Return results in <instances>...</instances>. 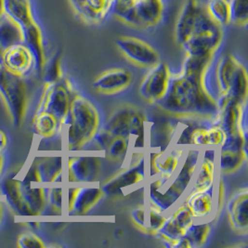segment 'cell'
<instances>
[{
    "instance_id": "6da1fadb",
    "label": "cell",
    "mask_w": 248,
    "mask_h": 248,
    "mask_svg": "<svg viewBox=\"0 0 248 248\" xmlns=\"http://www.w3.org/2000/svg\"><path fill=\"white\" fill-rule=\"evenodd\" d=\"M202 81L182 73L171 74L168 90L155 104L164 112L176 116L214 120L219 109L217 101L203 89Z\"/></svg>"
},
{
    "instance_id": "7a4b0ae2",
    "label": "cell",
    "mask_w": 248,
    "mask_h": 248,
    "mask_svg": "<svg viewBox=\"0 0 248 248\" xmlns=\"http://www.w3.org/2000/svg\"><path fill=\"white\" fill-rule=\"evenodd\" d=\"M201 150L197 147L188 149L183 155L179 170L165 186L158 178L150 183L148 188L149 203L165 213L176 205L192 184L201 158Z\"/></svg>"
},
{
    "instance_id": "3957f363",
    "label": "cell",
    "mask_w": 248,
    "mask_h": 248,
    "mask_svg": "<svg viewBox=\"0 0 248 248\" xmlns=\"http://www.w3.org/2000/svg\"><path fill=\"white\" fill-rule=\"evenodd\" d=\"M100 113L86 97L76 94L72 97L67 114L60 125L70 150H78L89 142L100 128Z\"/></svg>"
},
{
    "instance_id": "277c9868",
    "label": "cell",
    "mask_w": 248,
    "mask_h": 248,
    "mask_svg": "<svg viewBox=\"0 0 248 248\" xmlns=\"http://www.w3.org/2000/svg\"><path fill=\"white\" fill-rule=\"evenodd\" d=\"M113 137L128 139L136 149L145 145V115L134 106L124 105L114 111L103 126Z\"/></svg>"
},
{
    "instance_id": "5b68a950",
    "label": "cell",
    "mask_w": 248,
    "mask_h": 248,
    "mask_svg": "<svg viewBox=\"0 0 248 248\" xmlns=\"http://www.w3.org/2000/svg\"><path fill=\"white\" fill-rule=\"evenodd\" d=\"M222 37L221 26L215 23L204 12L192 34L181 46L186 55L214 56L222 41Z\"/></svg>"
},
{
    "instance_id": "8992f818",
    "label": "cell",
    "mask_w": 248,
    "mask_h": 248,
    "mask_svg": "<svg viewBox=\"0 0 248 248\" xmlns=\"http://www.w3.org/2000/svg\"><path fill=\"white\" fill-rule=\"evenodd\" d=\"M147 176L148 161L145 155H141L130 167L115 173L113 177L101 185V187L104 195L111 197L120 196L124 190L141 184L146 180Z\"/></svg>"
},
{
    "instance_id": "52a82bcc",
    "label": "cell",
    "mask_w": 248,
    "mask_h": 248,
    "mask_svg": "<svg viewBox=\"0 0 248 248\" xmlns=\"http://www.w3.org/2000/svg\"><path fill=\"white\" fill-rule=\"evenodd\" d=\"M115 45L123 56L140 67L151 68L160 62L157 51L145 41L137 37H117Z\"/></svg>"
},
{
    "instance_id": "ba28073f",
    "label": "cell",
    "mask_w": 248,
    "mask_h": 248,
    "mask_svg": "<svg viewBox=\"0 0 248 248\" xmlns=\"http://www.w3.org/2000/svg\"><path fill=\"white\" fill-rule=\"evenodd\" d=\"M102 172V160L96 155H79L69 157L66 166V179L73 184L97 183Z\"/></svg>"
},
{
    "instance_id": "9c48e42d",
    "label": "cell",
    "mask_w": 248,
    "mask_h": 248,
    "mask_svg": "<svg viewBox=\"0 0 248 248\" xmlns=\"http://www.w3.org/2000/svg\"><path fill=\"white\" fill-rule=\"evenodd\" d=\"M170 77V67L166 62H159L152 66L140 85V97L145 102L155 104L164 97L168 90Z\"/></svg>"
},
{
    "instance_id": "30bf717a",
    "label": "cell",
    "mask_w": 248,
    "mask_h": 248,
    "mask_svg": "<svg viewBox=\"0 0 248 248\" xmlns=\"http://www.w3.org/2000/svg\"><path fill=\"white\" fill-rule=\"evenodd\" d=\"M104 193L97 183L69 187L65 206L70 214L85 215L100 202Z\"/></svg>"
},
{
    "instance_id": "8fae6325",
    "label": "cell",
    "mask_w": 248,
    "mask_h": 248,
    "mask_svg": "<svg viewBox=\"0 0 248 248\" xmlns=\"http://www.w3.org/2000/svg\"><path fill=\"white\" fill-rule=\"evenodd\" d=\"M46 89L37 110L53 115L60 125L66 116L71 103V91L65 85L60 83H46Z\"/></svg>"
},
{
    "instance_id": "7c38bea8",
    "label": "cell",
    "mask_w": 248,
    "mask_h": 248,
    "mask_svg": "<svg viewBox=\"0 0 248 248\" xmlns=\"http://www.w3.org/2000/svg\"><path fill=\"white\" fill-rule=\"evenodd\" d=\"M184 154V149L178 146L169 153L152 154L148 162V174L153 170L165 186L179 170Z\"/></svg>"
},
{
    "instance_id": "4fadbf2b",
    "label": "cell",
    "mask_w": 248,
    "mask_h": 248,
    "mask_svg": "<svg viewBox=\"0 0 248 248\" xmlns=\"http://www.w3.org/2000/svg\"><path fill=\"white\" fill-rule=\"evenodd\" d=\"M2 65L10 74L21 78L34 66V56L23 43L12 46L3 50Z\"/></svg>"
},
{
    "instance_id": "5bb4252c",
    "label": "cell",
    "mask_w": 248,
    "mask_h": 248,
    "mask_svg": "<svg viewBox=\"0 0 248 248\" xmlns=\"http://www.w3.org/2000/svg\"><path fill=\"white\" fill-rule=\"evenodd\" d=\"M204 12L205 9H203L198 0H186L184 2L174 30L177 44L182 45L191 35Z\"/></svg>"
},
{
    "instance_id": "9a60e30c",
    "label": "cell",
    "mask_w": 248,
    "mask_h": 248,
    "mask_svg": "<svg viewBox=\"0 0 248 248\" xmlns=\"http://www.w3.org/2000/svg\"><path fill=\"white\" fill-rule=\"evenodd\" d=\"M132 82V74L124 68H114L102 73L92 83V87L101 94H116L125 90Z\"/></svg>"
},
{
    "instance_id": "2e32d148",
    "label": "cell",
    "mask_w": 248,
    "mask_h": 248,
    "mask_svg": "<svg viewBox=\"0 0 248 248\" xmlns=\"http://www.w3.org/2000/svg\"><path fill=\"white\" fill-rule=\"evenodd\" d=\"M226 210L230 223L238 232H247L248 229V188L239 189L229 199Z\"/></svg>"
},
{
    "instance_id": "e0dca14e",
    "label": "cell",
    "mask_w": 248,
    "mask_h": 248,
    "mask_svg": "<svg viewBox=\"0 0 248 248\" xmlns=\"http://www.w3.org/2000/svg\"><path fill=\"white\" fill-rule=\"evenodd\" d=\"M79 17L86 23L103 22L110 11L113 0H76L70 1Z\"/></svg>"
},
{
    "instance_id": "ac0fdd59",
    "label": "cell",
    "mask_w": 248,
    "mask_h": 248,
    "mask_svg": "<svg viewBox=\"0 0 248 248\" xmlns=\"http://www.w3.org/2000/svg\"><path fill=\"white\" fill-rule=\"evenodd\" d=\"M184 202L190 207L196 220H204L216 211L214 187L203 192H190Z\"/></svg>"
},
{
    "instance_id": "d6986e66",
    "label": "cell",
    "mask_w": 248,
    "mask_h": 248,
    "mask_svg": "<svg viewBox=\"0 0 248 248\" xmlns=\"http://www.w3.org/2000/svg\"><path fill=\"white\" fill-rule=\"evenodd\" d=\"M240 63L236 58L230 53H224L219 57L214 69L218 95L227 93Z\"/></svg>"
},
{
    "instance_id": "ffe728a7",
    "label": "cell",
    "mask_w": 248,
    "mask_h": 248,
    "mask_svg": "<svg viewBox=\"0 0 248 248\" xmlns=\"http://www.w3.org/2000/svg\"><path fill=\"white\" fill-rule=\"evenodd\" d=\"M245 104H240L233 100H230L219 110L214 120L217 122V125L222 129L225 135L239 130L240 119Z\"/></svg>"
},
{
    "instance_id": "44dd1931",
    "label": "cell",
    "mask_w": 248,
    "mask_h": 248,
    "mask_svg": "<svg viewBox=\"0 0 248 248\" xmlns=\"http://www.w3.org/2000/svg\"><path fill=\"white\" fill-rule=\"evenodd\" d=\"M4 12L16 23L22 30L35 22L30 0H3Z\"/></svg>"
},
{
    "instance_id": "7402d4cb",
    "label": "cell",
    "mask_w": 248,
    "mask_h": 248,
    "mask_svg": "<svg viewBox=\"0 0 248 248\" xmlns=\"http://www.w3.org/2000/svg\"><path fill=\"white\" fill-rule=\"evenodd\" d=\"M216 160L201 156L191 184V192H203L214 187Z\"/></svg>"
},
{
    "instance_id": "603a6c76",
    "label": "cell",
    "mask_w": 248,
    "mask_h": 248,
    "mask_svg": "<svg viewBox=\"0 0 248 248\" xmlns=\"http://www.w3.org/2000/svg\"><path fill=\"white\" fill-rule=\"evenodd\" d=\"M163 1L139 0L136 5V13L141 27L156 25L162 19Z\"/></svg>"
},
{
    "instance_id": "cb8c5ba5",
    "label": "cell",
    "mask_w": 248,
    "mask_h": 248,
    "mask_svg": "<svg viewBox=\"0 0 248 248\" xmlns=\"http://www.w3.org/2000/svg\"><path fill=\"white\" fill-rule=\"evenodd\" d=\"M23 43V34L22 28L15 23L7 14L0 17V47L2 50Z\"/></svg>"
},
{
    "instance_id": "d4e9b609",
    "label": "cell",
    "mask_w": 248,
    "mask_h": 248,
    "mask_svg": "<svg viewBox=\"0 0 248 248\" xmlns=\"http://www.w3.org/2000/svg\"><path fill=\"white\" fill-rule=\"evenodd\" d=\"M248 73L245 66L240 63L227 93L221 95H225L229 100H233L240 104H245L248 100Z\"/></svg>"
},
{
    "instance_id": "484cf974",
    "label": "cell",
    "mask_w": 248,
    "mask_h": 248,
    "mask_svg": "<svg viewBox=\"0 0 248 248\" xmlns=\"http://www.w3.org/2000/svg\"><path fill=\"white\" fill-rule=\"evenodd\" d=\"M139 0H113L112 11L113 14L124 23L141 27L136 13V5Z\"/></svg>"
},
{
    "instance_id": "4316f807",
    "label": "cell",
    "mask_w": 248,
    "mask_h": 248,
    "mask_svg": "<svg viewBox=\"0 0 248 248\" xmlns=\"http://www.w3.org/2000/svg\"><path fill=\"white\" fill-rule=\"evenodd\" d=\"M213 56H192L186 55L182 64V74L188 77L203 79L207 68L210 66Z\"/></svg>"
},
{
    "instance_id": "83f0119b",
    "label": "cell",
    "mask_w": 248,
    "mask_h": 248,
    "mask_svg": "<svg viewBox=\"0 0 248 248\" xmlns=\"http://www.w3.org/2000/svg\"><path fill=\"white\" fill-rule=\"evenodd\" d=\"M218 167L222 174H232L242 168L248 159V152L219 151Z\"/></svg>"
},
{
    "instance_id": "f1b7e54d",
    "label": "cell",
    "mask_w": 248,
    "mask_h": 248,
    "mask_svg": "<svg viewBox=\"0 0 248 248\" xmlns=\"http://www.w3.org/2000/svg\"><path fill=\"white\" fill-rule=\"evenodd\" d=\"M211 233V227L203 220H194L185 232L191 248H202L207 242Z\"/></svg>"
},
{
    "instance_id": "f546056e",
    "label": "cell",
    "mask_w": 248,
    "mask_h": 248,
    "mask_svg": "<svg viewBox=\"0 0 248 248\" xmlns=\"http://www.w3.org/2000/svg\"><path fill=\"white\" fill-rule=\"evenodd\" d=\"M36 170L42 183H52L56 176L64 171L62 158H46L37 165Z\"/></svg>"
},
{
    "instance_id": "4dcf8cb0",
    "label": "cell",
    "mask_w": 248,
    "mask_h": 248,
    "mask_svg": "<svg viewBox=\"0 0 248 248\" xmlns=\"http://www.w3.org/2000/svg\"><path fill=\"white\" fill-rule=\"evenodd\" d=\"M205 12L219 26H228L231 24L229 0H207Z\"/></svg>"
},
{
    "instance_id": "1f68e13d",
    "label": "cell",
    "mask_w": 248,
    "mask_h": 248,
    "mask_svg": "<svg viewBox=\"0 0 248 248\" xmlns=\"http://www.w3.org/2000/svg\"><path fill=\"white\" fill-rule=\"evenodd\" d=\"M34 128L39 135L52 137L60 128V123L56 118L46 112L36 113L34 120Z\"/></svg>"
},
{
    "instance_id": "d6a6232c",
    "label": "cell",
    "mask_w": 248,
    "mask_h": 248,
    "mask_svg": "<svg viewBox=\"0 0 248 248\" xmlns=\"http://www.w3.org/2000/svg\"><path fill=\"white\" fill-rule=\"evenodd\" d=\"M167 215L165 212L159 210L151 203L146 204V214H145V230L147 234L156 235L159 230L164 224Z\"/></svg>"
},
{
    "instance_id": "836d02e7",
    "label": "cell",
    "mask_w": 248,
    "mask_h": 248,
    "mask_svg": "<svg viewBox=\"0 0 248 248\" xmlns=\"http://www.w3.org/2000/svg\"><path fill=\"white\" fill-rule=\"evenodd\" d=\"M130 140L123 137H114L109 146L104 151L106 157L115 162L124 160L130 146Z\"/></svg>"
},
{
    "instance_id": "e575fe53",
    "label": "cell",
    "mask_w": 248,
    "mask_h": 248,
    "mask_svg": "<svg viewBox=\"0 0 248 248\" xmlns=\"http://www.w3.org/2000/svg\"><path fill=\"white\" fill-rule=\"evenodd\" d=\"M231 23L246 26L248 23V0H229Z\"/></svg>"
},
{
    "instance_id": "d590c367",
    "label": "cell",
    "mask_w": 248,
    "mask_h": 248,
    "mask_svg": "<svg viewBox=\"0 0 248 248\" xmlns=\"http://www.w3.org/2000/svg\"><path fill=\"white\" fill-rule=\"evenodd\" d=\"M248 139L243 135V133L238 130L235 132L226 134L225 138L218 147L219 151H229V152H248Z\"/></svg>"
},
{
    "instance_id": "8d00e7d4",
    "label": "cell",
    "mask_w": 248,
    "mask_h": 248,
    "mask_svg": "<svg viewBox=\"0 0 248 248\" xmlns=\"http://www.w3.org/2000/svg\"><path fill=\"white\" fill-rule=\"evenodd\" d=\"M51 184L53 185L46 188V203H48L53 210L62 212L65 206L63 186H62V183Z\"/></svg>"
},
{
    "instance_id": "74e56055",
    "label": "cell",
    "mask_w": 248,
    "mask_h": 248,
    "mask_svg": "<svg viewBox=\"0 0 248 248\" xmlns=\"http://www.w3.org/2000/svg\"><path fill=\"white\" fill-rule=\"evenodd\" d=\"M170 215L178 223V225L182 228L185 232L195 220L190 207L185 202L180 203Z\"/></svg>"
},
{
    "instance_id": "f35d334b",
    "label": "cell",
    "mask_w": 248,
    "mask_h": 248,
    "mask_svg": "<svg viewBox=\"0 0 248 248\" xmlns=\"http://www.w3.org/2000/svg\"><path fill=\"white\" fill-rule=\"evenodd\" d=\"M42 72H44L46 83L53 84L59 82L62 77L60 59L58 57H54L48 62H46Z\"/></svg>"
},
{
    "instance_id": "ab89813d",
    "label": "cell",
    "mask_w": 248,
    "mask_h": 248,
    "mask_svg": "<svg viewBox=\"0 0 248 248\" xmlns=\"http://www.w3.org/2000/svg\"><path fill=\"white\" fill-rule=\"evenodd\" d=\"M198 126H199V124L194 121H190L189 123H186L183 129L181 130V134L178 137L176 145L183 148V149L185 147L192 146V134Z\"/></svg>"
},
{
    "instance_id": "60d3db41",
    "label": "cell",
    "mask_w": 248,
    "mask_h": 248,
    "mask_svg": "<svg viewBox=\"0 0 248 248\" xmlns=\"http://www.w3.org/2000/svg\"><path fill=\"white\" fill-rule=\"evenodd\" d=\"M18 245L20 248H45L44 243L39 237L36 236L32 232L23 233L19 237Z\"/></svg>"
},
{
    "instance_id": "b9f144b4",
    "label": "cell",
    "mask_w": 248,
    "mask_h": 248,
    "mask_svg": "<svg viewBox=\"0 0 248 248\" xmlns=\"http://www.w3.org/2000/svg\"><path fill=\"white\" fill-rule=\"evenodd\" d=\"M113 137L107 129H105L104 127L99 128L98 131L95 133L94 137L92 138L91 141H94L95 144L99 147L102 151H105L107 149V147L109 146V144L111 143Z\"/></svg>"
},
{
    "instance_id": "7bdbcfd3",
    "label": "cell",
    "mask_w": 248,
    "mask_h": 248,
    "mask_svg": "<svg viewBox=\"0 0 248 248\" xmlns=\"http://www.w3.org/2000/svg\"><path fill=\"white\" fill-rule=\"evenodd\" d=\"M207 128L208 127H204V126L199 125L194 130L192 137V146L197 147V148H200V149L209 146Z\"/></svg>"
},
{
    "instance_id": "ee69618b",
    "label": "cell",
    "mask_w": 248,
    "mask_h": 248,
    "mask_svg": "<svg viewBox=\"0 0 248 248\" xmlns=\"http://www.w3.org/2000/svg\"><path fill=\"white\" fill-rule=\"evenodd\" d=\"M207 135H208V147H219L221 145L225 133L222 131L220 127L217 125H211L207 128Z\"/></svg>"
},
{
    "instance_id": "f6af8a7d",
    "label": "cell",
    "mask_w": 248,
    "mask_h": 248,
    "mask_svg": "<svg viewBox=\"0 0 248 248\" xmlns=\"http://www.w3.org/2000/svg\"><path fill=\"white\" fill-rule=\"evenodd\" d=\"M145 214H146V205H139L134 209H132L130 212L132 221L143 232L145 230Z\"/></svg>"
},
{
    "instance_id": "bcb514c9",
    "label": "cell",
    "mask_w": 248,
    "mask_h": 248,
    "mask_svg": "<svg viewBox=\"0 0 248 248\" xmlns=\"http://www.w3.org/2000/svg\"><path fill=\"white\" fill-rule=\"evenodd\" d=\"M226 189L223 180H220L218 183L217 192H216V211L218 213L221 211L225 204Z\"/></svg>"
},
{
    "instance_id": "7dc6e473",
    "label": "cell",
    "mask_w": 248,
    "mask_h": 248,
    "mask_svg": "<svg viewBox=\"0 0 248 248\" xmlns=\"http://www.w3.org/2000/svg\"><path fill=\"white\" fill-rule=\"evenodd\" d=\"M4 3H3V0H0V17L4 14Z\"/></svg>"
},
{
    "instance_id": "c3c4849f",
    "label": "cell",
    "mask_w": 248,
    "mask_h": 248,
    "mask_svg": "<svg viewBox=\"0 0 248 248\" xmlns=\"http://www.w3.org/2000/svg\"><path fill=\"white\" fill-rule=\"evenodd\" d=\"M0 217H1V204H0Z\"/></svg>"
},
{
    "instance_id": "681fc988",
    "label": "cell",
    "mask_w": 248,
    "mask_h": 248,
    "mask_svg": "<svg viewBox=\"0 0 248 248\" xmlns=\"http://www.w3.org/2000/svg\"><path fill=\"white\" fill-rule=\"evenodd\" d=\"M149 1H162V0H149Z\"/></svg>"
},
{
    "instance_id": "f907efd6",
    "label": "cell",
    "mask_w": 248,
    "mask_h": 248,
    "mask_svg": "<svg viewBox=\"0 0 248 248\" xmlns=\"http://www.w3.org/2000/svg\"><path fill=\"white\" fill-rule=\"evenodd\" d=\"M70 1H76V0H70Z\"/></svg>"
}]
</instances>
